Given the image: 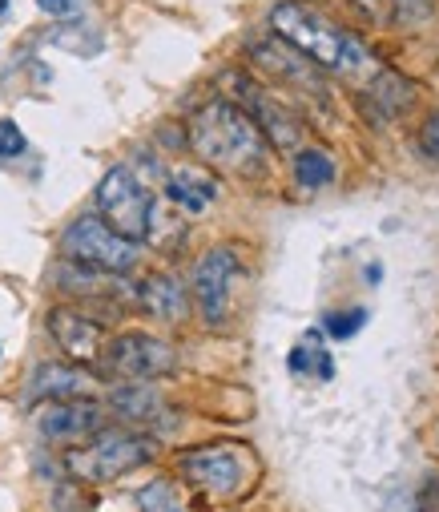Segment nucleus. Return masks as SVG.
<instances>
[{"label": "nucleus", "instance_id": "nucleus-24", "mask_svg": "<svg viewBox=\"0 0 439 512\" xmlns=\"http://www.w3.org/2000/svg\"><path fill=\"white\" fill-rule=\"evenodd\" d=\"M53 508H57V512H93V504L81 496L77 484H61L57 496H53Z\"/></svg>", "mask_w": 439, "mask_h": 512}, {"label": "nucleus", "instance_id": "nucleus-22", "mask_svg": "<svg viewBox=\"0 0 439 512\" xmlns=\"http://www.w3.org/2000/svg\"><path fill=\"white\" fill-rule=\"evenodd\" d=\"M323 327H327V335H331V339H355V335H359V327H367V311H363V307L335 311V315H327V319H323Z\"/></svg>", "mask_w": 439, "mask_h": 512}, {"label": "nucleus", "instance_id": "nucleus-27", "mask_svg": "<svg viewBox=\"0 0 439 512\" xmlns=\"http://www.w3.org/2000/svg\"><path fill=\"white\" fill-rule=\"evenodd\" d=\"M315 363H319V351H307V347L290 351V371H311Z\"/></svg>", "mask_w": 439, "mask_h": 512}, {"label": "nucleus", "instance_id": "nucleus-29", "mask_svg": "<svg viewBox=\"0 0 439 512\" xmlns=\"http://www.w3.org/2000/svg\"><path fill=\"white\" fill-rule=\"evenodd\" d=\"M9 13V0H0V17H5Z\"/></svg>", "mask_w": 439, "mask_h": 512}, {"label": "nucleus", "instance_id": "nucleus-16", "mask_svg": "<svg viewBox=\"0 0 439 512\" xmlns=\"http://www.w3.org/2000/svg\"><path fill=\"white\" fill-rule=\"evenodd\" d=\"M109 412L121 416V420H133V424H145V420H158L162 416V396L145 383H117L109 392Z\"/></svg>", "mask_w": 439, "mask_h": 512}, {"label": "nucleus", "instance_id": "nucleus-28", "mask_svg": "<svg viewBox=\"0 0 439 512\" xmlns=\"http://www.w3.org/2000/svg\"><path fill=\"white\" fill-rule=\"evenodd\" d=\"M363 279H367V283H379V279H383V271H379V267H367V271H363Z\"/></svg>", "mask_w": 439, "mask_h": 512}, {"label": "nucleus", "instance_id": "nucleus-3", "mask_svg": "<svg viewBox=\"0 0 439 512\" xmlns=\"http://www.w3.org/2000/svg\"><path fill=\"white\" fill-rule=\"evenodd\" d=\"M178 476L210 496V500H234L242 492H250V484L258 480V464L250 456V448L242 444H202L178 456Z\"/></svg>", "mask_w": 439, "mask_h": 512}, {"label": "nucleus", "instance_id": "nucleus-4", "mask_svg": "<svg viewBox=\"0 0 439 512\" xmlns=\"http://www.w3.org/2000/svg\"><path fill=\"white\" fill-rule=\"evenodd\" d=\"M158 456V440L137 436V432H97L93 440L65 452V472L81 484H109L125 472L150 464Z\"/></svg>", "mask_w": 439, "mask_h": 512}, {"label": "nucleus", "instance_id": "nucleus-11", "mask_svg": "<svg viewBox=\"0 0 439 512\" xmlns=\"http://www.w3.org/2000/svg\"><path fill=\"white\" fill-rule=\"evenodd\" d=\"M49 335L57 339V347L73 363H97V355L105 347V327L77 307H53L49 311Z\"/></svg>", "mask_w": 439, "mask_h": 512}, {"label": "nucleus", "instance_id": "nucleus-7", "mask_svg": "<svg viewBox=\"0 0 439 512\" xmlns=\"http://www.w3.org/2000/svg\"><path fill=\"white\" fill-rule=\"evenodd\" d=\"M222 85H230L234 89V105H242L250 117H254V125L262 130V138L274 146V150H295L299 142H303V125H299V117L290 113L286 105H278L270 93H262L246 73H222Z\"/></svg>", "mask_w": 439, "mask_h": 512}, {"label": "nucleus", "instance_id": "nucleus-9", "mask_svg": "<svg viewBox=\"0 0 439 512\" xmlns=\"http://www.w3.org/2000/svg\"><path fill=\"white\" fill-rule=\"evenodd\" d=\"M33 424L49 444H85L97 432H105L109 408L93 404L89 396L85 400H45V408H37Z\"/></svg>", "mask_w": 439, "mask_h": 512}, {"label": "nucleus", "instance_id": "nucleus-14", "mask_svg": "<svg viewBox=\"0 0 439 512\" xmlns=\"http://www.w3.org/2000/svg\"><path fill=\"white\" fill-rule=\"evenodd\" d=\"M250 57L266 69V73H274V77H282V81H295V85H315V69H311V61L295 49V45H286L282 37H262V41H250Z\"/></svg>", "mask_w": 439, "mask_h": 512}, {"label": "nucleus", "instance_id": "nucleus-13", "mask_svg": "<svg viewBox=\"0 0 439 512\" xmlns=\"http://www.w3.org/2000/svg\"><path fill=\"white\" fill-rule=\"evenodd\" d=\"M218 198V182L206 166H174L166 178V202L186 214H206Z\"/></svg>", "mask_w": 439, "mask_h": 512}, {"label": "nucleus", "instance_id": "nucleus-19", "mask_svg": "<svg viewBox=\"0 0 439 512\" xmlns=\"http://www.w3.org/2000/svg\"><path fill=\"white\" fill-rule=\"evenodd\" d=\"M363 13L383 25H419L431 17V0H363Z\"/></svg>", "mask_w": 439, "mask_h": 512}, {"label": "nucleus", "instance_id": "nucleus-8", "mask_svg": "<svg viewBox=\"0 0 439 512\" xmlns=\"http://www.w3.org/2000/svg\"><path fill=\"white\" fill-rule=\"evenodd\" d=\"M150 202L154 198L141 190L137 174L125 170V166H113L101 178V186H97V218H105L117 234H125L133 242L145 234V214H150Z\"/></svg>", "mask_w": 439, "mask_h": 512}, {"label": "nucleus", "instance_id": "nucleus-12", "mask_svg": "<svg viewBox=\"0 0 439 512\" xmlns=\"http://www.w3.org/2000/svg\"><path fill=\"white\" fill-rule=\"evenodd\" d=\"M97 375L85 371V363H41L29 379L33 400H85L97 392Z\"/></svg>", "mask_w": 439, "mask_h": 512}, {"label": "nucleus", "instance_id": "nucleus-20", "mask_svg": "<svg viewBox=\"0 0 439 512\" xmlns=\"http://www.w3.org/2000/svg\"><path fill=\"white\" fill-rule=\"evenodd\" d=\"M295 182L307 186V190L331 186V182H335V162H331V154H323V150H315V146L299 150V154H295Z\"/></svg>", "mask_w": 439, "mask_h": 512}, {"label": "nucleus", "instance_id": "nucleus-18", "mask_svg": "<svg viewBox=\"0 0 439 512\" xmlns=\"http://www.w3.org/2000/svg\"><path fill=\"white\" fill-rule=\"evenodd\" d=\"M186 226L178 218V206H170L166 198H154L150 202V214H145V234L141 238H150L158 250H174L182 242Z\"/></svg>", "mask_w": 439, "mask_h": 512}, {"label": "nucleus", "instance_id": "nucleus-26", "mask_svg": "<svg viewBox=\"0 0 439 512\" xmlns=\"http://www.w3.org/2000/svg\"><path fill=\"white\" fill-rule=\"evenodd\" d=\"M37 9L49 17H73L77 13V0H37Z\"/></svg>", "mask_w": 439, "mask_h": 512}, {"label": "nucleus", "instance_id": "nucleus-5", "mask_svg": "<svg viewBox=\"0 0 439 512\" xmlns=\"http://www.w3.org/2000/svg\"><path fill=\"white\" fill-rule=\"evenodd\" d=\"M65 259L81 271H97V275H129L137 263V242L117 234L105 218L97 214H81L77 222H69L65 238H61Z\"/></svg>", "mask_w": 439, "mask_h": 512}, {"label": "nucleus", "instance_id": "nucleus-6", "mask_svg": "<svg viewBox=\"0 0 439 512\" xmlns=\"http://www.w3.org/2000/svg\"><path fill=\"white\" fill-rule=\"evenodd\" d=\"M97 367L101 375L121 383H150L178 367V351L154 335H117V339H105Z\"/></svg>", "mask_w": 439, "mask_h": 512}, {"label": "nucleus", "instance_id": "nucleus-30", "mask_svg": "<svg viewBox=\"0 0 439 512\" xmlns=\"http://www.w3.org/2000/svg\"><path fill=\"white\" fill-rule=\"evenodd\" d=\"M435 440H439V436H435Z\"/></svg>", "mask_w": 439, "mask_h": 512}, {"label": "nucleus", "instance_id": "nucleus-17", "mask_svg": "<svg viewBox=\"0 0 439 512\" xmlns=\"http://www.w3.org/2000/svg\"><path fill=\"white\" fill-rule=\"evenodd\" d=\"M411 97H415V89H411V85H407L399 73H375V77H371L367 105L375 109V117H379V121H391V117L407 113Z\"/></svg>", "mask_w": 439, "mask_h": 512}, {"label": "nucleus", "instance_id": "nucleus-1", "mask_svg": "<svg viewBox=\"0 0 439 512\" xmlns=\"http://www.w3.org/2000/svg\"><path fill=\"white\" fill-rule=\"evenodd\" d=\"M186 146L214 170H230V174L266 170V138L254 125V117L230 97H214L194 113Z\"/></svg>", "mask_w": 439, "mask_h": 512}, {"label": "nucleus", "instance_id": "nucleus-23", "mask_svg": "<svg viewBox=\"0 0 439 512\" xmlns=\"http://www.w3.org/2000/svg\"><path fill=\"white\" fill-rule=\"evenodd\" d=\"M29 150V138L21 134V125L13 117H0V162H13Z\"/></svg>", "mask_w": 439, "mask_h": 512}, {"label": "nucleus", "instance_id": "nucleus-15", "mask_svg": "<svg viewBox=\"0 0 439 512\" xmlns=\"http://www.w3.org/2000/svg\"><path fill=\"white\" fill-rule=\"evenodd\" d=\"M137 307L150 311L154 319L178 323V319H186L190 299H186V291H182V283L174 275H145L137 283Z\"/></svg>", "mask_w": 439, "mask_h": 512}, {"label": "nucleus", "instance_id": "nucleus-2", "mask_svg": "<svg viewBox=\"0 0 439 512\" xmlns=\"http://www.w3.org/2000/svg\"><path fill=\"white\" fill-rule=\"evenodd\" d=\"M270 29L295 45L307 61L335 69V73H375V57L367 53V45L355 33H343L339 25H331L327 17L311 13L307 5H295V0H282L270 13Z\"/></svg>", "mask_w": 439, "mask_h": 512}, {"label": "nucleus", "instance_id": "nucleus-10", "mask_svg": "<svg viewBox=\"0 0 439 512\" xmlns=\"http://www.w3.org/2000/svg\"><path fill=\"white\" fill-rule=\"evenodd\" d=\"M238 275V254L230 246H214L206 250L198 267H194V299L206 323H226L230 315V283Z\"/></svg>", "mask_w": 439, "mask_h": 512}, {"label": "nucleus", "instance_id": "nucleus-21", "mask_svg": "<svg viewBox=\"0 0 439 512\" xmlns=\"http://www.w3.org/2000/svg\"><path fill=\"white\" fill-rule=\"evenodd\" d=\"M133 500H137L141 512H182V500H178L170 480H150L145 488H137Z\"/></svg>", "mask_w": 439, "mask_h": 512}, {"label": "nucleus", "instance_id": "nucleus-25", "mask_svg": "<svg viewBox=\"0 0 439 512\" xmlns=\"http://www.w3.org/2000/svg\"><path fill=\"white\" fill-rule=\"evenodd\" d=\"M419 146H423V154H427L431 162H439V113H435V117H427L423 134H419Z\"/></svg>", "mask_w": 439, "mask_h": 512}]
</instances>
